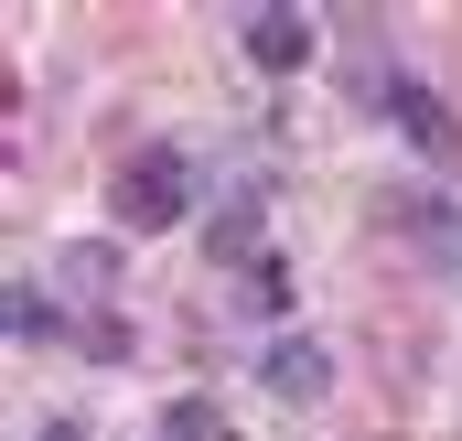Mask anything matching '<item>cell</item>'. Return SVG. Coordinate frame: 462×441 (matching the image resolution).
<instances>
[{
	"mask_svg": "<svg viewBox=\"0 0 462 441\" xmlns=\"http://www.w3.org/2000/svg\"><path fill=\"white\" fill-rule=\"evenodd\" d=\"M108 269H118L108 248H87V237H76V248H65V280H76V291H108Z\"/></svg>",
	"mask_w": 462,
	"mask_h": 441,
	"instance_id": "9c48e42d",
	"label": "cell"
},
{
	"mask_svg": "<svg viewBox=\"0 0 462 441\" xmlns=\"http://www.w3.org/2000/svg\"><path fill=\"white\" fill-rule=\"evenodd\" d=\"M0 324L22 333V344H43V333H54V302H43L32 280H11V291H0Z\"/></svg>",
	"mask_w": 462,
	"mask_h": 441,
	"instance_id": "52a82bcc",
	"label": "cell"
},
{
	"mask_svg": "<svg viewBox=\"0 0 462 441\" xmlns=\"http://www.w3.org/2000/svg\"><path fill=\"white\" fill-rule=\"evenodd\" d=\"M258 388H269L280 409H323V399H334V366H323L312 333H280V344L258 355Z\"/></svg>",
	"mask_w": 462,
	"mask_h": 441,
	"instance_id": "7a4b0ae2",
	"label": "cell"
},
{
	"mask_svg": "<svg viewBox=\"0 0 462 441\" xmlns=\"http://www.w3.org/2000/svg\"><path fill=\"white\" fill-rule=\"evenodd\" d=\"M108 205H118V226H172L194 205V162L183 151H129L118 183H108Z\"/></svg>",
	"mask_w": 462,
	"mask_h": 441,
	"instance_id": "6da1fadb",
	"label": "cell"
},
{
	"mask_svg": "<svg viewBox=\"0 0 462 441\" xmlns=\"http://www.w3.org/2000/svg\"><path fill=\"white\" fill-rule=\"evenodd\" d=\"M398 118H409V140L430 151V162H462V118L430 98V87H398Z\"/></svg>",
	"mask_w": 462,
	"mask_h": 441,
	"instance_id": "277c9868",
	"label": "cell"
},
{
	"mask_svg": "<svg viewBox=\"0 0 462 441\" xmlns=\"http://www.w3.org/2000/svg\"><path fill=\"white\" fill-rule=\"evenodd\" d=\"M420 248H430V258H452V269H462V216H452V205H420Z\"/></svg>",
	"mask_w": 462,
	"mask_h": 441,
	"instance_id": "ba28073f",
	"label": "cell"
},
{
	"mask_svg": "<svg viewBox=\"0 0 462 441\" xmlns=\"http://www.w3.org/2000/svg\"><path fill=\"white\" fill-rule=\"evenodd\" d=\"M32 441H87V431H76V420H43V431H32Z\"/></svg>",
	"mask_w": 462,
	"mask_h": 441,
	"instance_id": "30bf717a",
	"label": "cell"
},
{
	"mask_svg": "<svg viewBox=\"0 0 462 441\" xmlns=\"http://www.w3.org/2000/svg\"><path fill=\"white\" fill-rule=\"evenodd\" d=\"M258 237H269V205L236 194V205H216V237H205V248H216L226 269H258Z\"/></svg>",
	"mask_w": 462,
	"mask_h": 441,
	"instance_id": "5b68a950",
	"label": "cell"
},
{
	"mask_svg": "<svg viewBox=\"0 0 462 441\" xmlns=\"http://www.w3.org/2000/svg\"><path fill=\"white\" fill-rule=\"evenodd\" d=\"M151 441H226V409H216V399H172Z\"/></svg>",
	"mask_w": 462,
	"mask_h": 441,
	"instance_id": "8992f818",
	"label": "cell"
},
{
	"mask_svg": "<svg viewBox=\"0 0 462 441\" xmlns=\"http://www.w3.org/2000/svg\"><path fill=\"white\" fill-rule=\"evenodd\" d=\"M247 65H258V76H301V65H312V22L280 11V0L247 11Z\"/></svg>",
	"mask_w": 462,
	"mask_h": 441,
	"instance_id": "3957f363",
	"label": "cell"
}]
</instances>
